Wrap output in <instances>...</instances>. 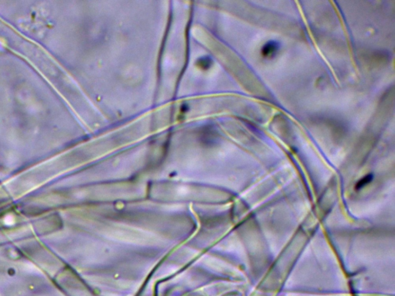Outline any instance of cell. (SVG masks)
<instances>
[{
	"instance_id": "6da1fadb",
	"label": "cell",
	"mask_w": 395,
	"mask_h": 296,
	"mask_svg": "<svg viewBox=\"0 0 395 296\" xmlns=\"http://www.w3.org/2000/svg\"><path fill=\"white\" fill-rule=\"evenodd\" d=\"M278 49V44L275 42H269L265 44L262 49V53L264 57H271Z\"/></svg>"
}]
</instances>
